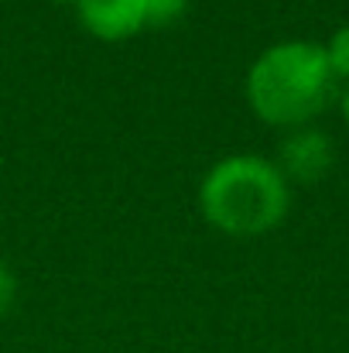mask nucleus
I'll list each match as a JSON object with an SVG mask.
<instances>
[{
    "instance_id": "1",
    "label": "nucleus",
    "mask_w": 349,
    "mask_h": 353,
    "mask_svg": "<svg viewBox=\"0 0 349 353\" xmlns=\"http://www.w3.org/2000/svg\"><path fill=\"white\" fill-rule=\"evenodd\" d=\"M336 72L326 45L277 41L246 72V103L271 127H308L336 97Z\"/></svg>"
},
{
    "instance_id": "2",
    "label": "nucleus",
    "mask_w": 349,
    "mask_h": 353,
    "mask_svg": "<svg viewBox=\"0 0 349 353\" xmlns=\"http://www.w3.org/2000/svg\"><path fill=\"white\" fill-rule=\"evenodd\" d=\"M291 206V185L277 161L230 154L216 161L199 185V210L209 227L230 236H260L281 227Z\"/></svg>"
},
{
    "instance_id": "3",
    "label": "nucleus",
    "mask_w": 349,
    "mask_h": 353,
    "mask_svg": "<svg viewBox=\"0 0 349 353\" xmlns=\"http://www.w3.org/2000/svg\"><path fill=\"white\" fill-rule=\"evenodd\" d=\"M336 161V148L332 137L319 127H295L288 130V137L281 141V154H277V168L284 172L288 182H319L329 175Z\"/></svg>"
},
{
    "instance_id": "4",
    "label": "nucleus",
    "mask_w": 349,
    "mask_h": 353,
    "mask_svg": "<svg viewBox=\"0 0 349 353\" xmlns=\"http://www.w3.org/2000/svg\"><path fill=\"white\" fill-rule=\"evenodd\" d=\"M79 24L100 41H127L147 28L144 0H79Z\"/></svg>"
},
{
    "instance_id": "5",
    "label": "nucleus",
    "mask_w": 349,
    "mask_h": 353,
    "mask_svg": "<svg viewBox=\"0 0 349 353\" xmlns=\"http://www.w3.org/2000/svg\"><path fill=\"white\" fill-rule=\"evenodd\" d=\"M326 55H329V65H332L336 79H346L349 83V24H343L339 31H332V38L326 41Z\"/></svg>"
},
{
    "instance_id": "6",
    "label": "nucleus",
    "mask_w": 349,
    "mask_h": 353,
    "mask_svg": "<svg viewBox=\"0 0 349 353\" xmlns=\"http://www.w3.org/2000/svg\"><path fill=\"white\" fill-rule=\"evenodd\" d=\"M189 0H144L147 10V28H161V24H175L185 14Z\"/></svg>"
},
{
    "instance_id": "7",
    "label": "nucleus",
    "mask_w": 349,
    "mask_h": 353,
    "mask_svg": "<svg viewBox=\"0 0 349 353\" xmlns=\"http://www.w3.org/2000/svg\"><path fill=\"white\" fill-rule=\"evenodd\" d=\"M14 299H17V278H14V271L0 261V319L10 312Z\"/></svg>"
},
{
    "instance_id": "8",
    "label": "nucleus",
    "mask_w": 349,
    "mask_h": 353,
    "mask_svg": "<svg viewBox=\"0 0 349 353\" xmlns=\"http://www.w3.org/2000/svg\"><path fill=\"white\" fill-rule=\"evenodd\" d=\"M343 117L349 123V83H346V90H343Z\"/></svg>"
},
{
    "instance_id": "9",
    "label": "nucleus",
    "mask_w": 349,
    "mask_h": 353,
    "mask_svg": "<svg viewBox=\"0 0 349 353\" xmlns=\"http://www.w3.org/2000/svg\"><path fill=\"white\" fill-rule=\"evenodd\" d=\"M55 3H79V0H55Z\"/></svg>"
}]
</instances>
